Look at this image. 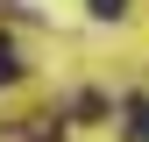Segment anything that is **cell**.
I'll return each instance as SVG.
<instances>
[{"mask_svg":"<svg viewBox=\"0 0 149 142\" xmlns=\"http://www.w3.org/2000/svg\"><path fill=\"white\" fill-rule=\"evenodd\" d=\"M121 128H128V142H149V100H128L121 106Z\"/></svg>","mask_w":149,"mask_h":142,"instance_id":"obj_1","label":"cell"},{"mask_svg":"<svg viewBox=\"0 0 149 142\" xmlns=\"http://www.w3.org/2000/svg\"><path fill=\"white\" fill-rule=\"evenodd\" d=\"M85 7H92V22H121V14H128V0H85Z\"/></svg>","mask_w":149,"mask_h":142,"instance_id":"obj_2","label":"cell"},{"mask_svg":"<svg viewBox=\"0 0 149 142\" xmlns=\"http://www.w3.org/2000/svg\"><path fill=\"white\" fill-rule=\"evenodd\" d=\"M22 78V57H14V43H0V85H14Z\"/></svg>","mask_w":149,"mask_h":142,"instance_id":"obj_3","label":"cell"}]
</instances>
